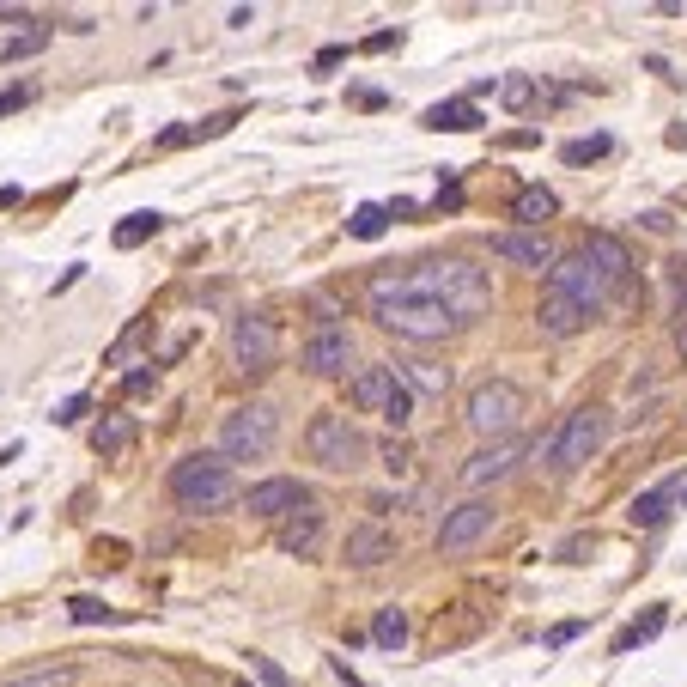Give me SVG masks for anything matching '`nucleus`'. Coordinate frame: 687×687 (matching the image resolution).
<instances>
[{
  "label": "nucleus",
  "instance_id": "nucleus-1",
  "mask_svg": "<svg viewBox=\"0 0 687 687\" xmlns=\"http://www.w3.org/2000/svg\"><path fill=\"white\" fill-rule=\"evenodd\" d=\"M365 304H371V317L384 323L390 335H402V341H414V347L444 341V335L456 329V317L444 311V304H432V298H420V292L408 286V274H377V280L365 286Z\"/></svg>",
  "mask_w": 687,
  "mask_h": 687
},
{
  "label": "nucleus",
  "instance_id": "nucleus-2",
  "mask_svg": "<svg viewBox=\"0 0 687 687\" xmlns=\"http://www.w3.org/2000/svg\"><path fill=\"white\" fill-rule=\"evenodd\" d=\"M408 286H414L420 298L444 304L456 323H475L487 304H493V280H487V268H475V262H463V256H438V262L408 268Z\"/></svg>",
  "mask_w": 687,
  "mask_h": 687
},
{
  "label": "nucleus",
  "instance_id": "nucleus-3",
  "mask_svg": "<svg viewBox=\"0 0 687 687\" xmlns=\"http://www.w3.org/2000/svg\"><path fill=\"white\" fill-rule=\"evenodd\" d=\"M304 450H311V463H323L329 475H353V469H365V456H371V444L353 426V414H335V408L311 414V426H304Z\"/></svg>",
  "mask_w": 687,
  "mask_h": 687
},
{
  "label": "nucleus",
  "instance_id": "nucleus-4",
  "mask_svg": "<svg viewBox=\"0 0 687 687\" xmlns=\"http://www.w3.org/2000/svg\"><path fill=\"white\" fill-rule=\"evenodd\" d=\"M165 487H171V499L183 511H225L238 499V481H232V469H225V456H183Z\"/></svg>",
  "mask_w": 687,
  "mask_h": 687
},
{
  "label": "nucleus",
  "instance_id": "nucleus-5",
  "mask_svg": "<svg viewBox=\"0 0 687 687\" xmlns=\"http://www.w3.org/2000/svg\"><path fill=\"white\" fill-rule=\"evenodd\" d=\"M347 396H353L365 414H384L390 432H408L414 402H420V396L402 384V371H396V365H359V371H353V384H347Z\"/></svg>",
  "mask_w": 687,
  "mask_h": 687
},
{
  "label": "nucleus",
  "instance_id": "nucleus-6",
  "mask_svg": "<svg viewBox=\"0 0 687 687\" xmlns=\"http://www.w3.org/2000/svg\"><path fill=\"white\" fill-rule=\"evenodd\" d=\"M529 414V396L511 384V377H487V384H475L469 390V402H463V420H469V432L475 438H511V426Z\"/></svg>",
  "mask_w": 687,
  "mask_h": 687
},
{
  "label": "nucleus",
  "instance_id": "nucleus-7",
  "mask_svg": "<svg viewBox=\"0 0 687 687\" xmlns=\"http://www.w3.org/2000/svg\"><path fill=\"white\" fill-rule=\"evenodd\" d=\"M280 444V408L274 402H250V408H232L219 426V450L238 456V463H256Z\"/></svg>",
  "mask_w": 687,
  "mask_h": 687
},
{
  "label": "nucleus",
  "instance_id": "nucleus-8",
  "mask_svg": "<svg viewBox=\"0 0 687 687\" xmlns=\"http://www.w3.org/2000/svg\"><path fill=\"white\" fill-rule=\"evenodd\" d=\"M608 444V408H572L566 414V426L554 432V444H548V456H554V469L560 475H572V469H584L590 456Z\"/></svg>",
  "mask_w": 687,
  "mask_h": 687
},
{
  "label": "nucleus",
  "instance_id": "nucleus-9",
  "mask_svg": "<svg viewBox=\"0 0 687 687\" xmlns=\"http://www.w3.org/2000/svg\"><path fill=\"white\" fill-rule=\"evenodd\" d=\"M548 292H560V298H572L578 304V311H602V304H608V292H615V286H608L602 280V268L584 256V250H566L554 268H548Z\"/></svg>",
  "mask_w": 687,
  "mask_h": 687
},
{
  "label": "nucleus",
  "instance_id": "nucleus-10",
  "mask_svg": "<svg viewBox=\"0 0 687 687\" xmlns=\"http://www.w3.org/2000/svg\"><path fill=\"white\" fill-rule=\"evenodd\" d=\"M493 523H499V505L493 499H463L456 511H444V523H438V554L475 548L481 536H493Z\"/></svg>",
  "mask_w": 687,
  "mask_h": 687
},
{
  "label": "nucleus",
  "instance_id": "nucleus-11",
  "mask_svg": "<svg viewBox=\"0 0 687 687\" xmlns=\"http://www.w3.org/2000/svg\"><path fill=\"white\" fill-rule=\"evenodd\" d=\"M232 359H238L244 371H268V365L280 359V329H274V317L244 311V317L232 323Z\"/></svg>",
  "mask_w": 687,
  "mask_h": 687
},
{
  "label": "nucleus",
  "instance_id": "nucleus-12",
  "mask_svg": "<svg viewBox=\"0 0 687 687\" xmlns=\"http://www.w3.org/2000/svg\"><path fill=\"white\" fill-rule=\"evenodd\" d=\"M244 505H250V517L286 523L292 511H304V505H317V499H311V487H304V481H292V475H274V481H256V487L244 493Z\"/></svg>",
  "mask_w": 687,
  "mask_h": 687
},
{
  "label": "nucleus",
  "instance_id": "nucleus-13",
  "mask_svg": "<svg viewBox=\"0 0 687 687\" xmlns=\"http://www.w3.org/2000/svg\"><path fill=\"white\" fill-rule=\"evenodd\" d=\"M353 365V335L341 323H317L311 341H304V371H317V377H347Z\"/></svg>",
  "mask_w": 687,
  "mask_h": 687
},
{
  "label": "nucleus",
  "instance_id": "nucleus-14",
  "mask_svg": "<svg viewBox=\"0 0 687 687\" xmlns=\"http://www.w3.org/2000/svg\"><path fill=\"white\" fill-rule=\"evenodd\" d=\"M493 256L511 262V268H529V274H542V268L560 262V250H554L548 232H499V238H493Z\"/></svg>",
  "mask_w": 687,
  "mask_h": 687
},
{
  "label": "nucleus",
  "instance_id": "nucleus-15",
  "mask_svg": "<svg viewBox=\"0 0 687 687\" xmlns=\"http://www.w3.org/2000/svg\"><path fill=\"white\" fill-rule=\"evenodd\" d=\"M341 560H347V566H384V560H396V529H384V523H359V529H347Z\"/></svg>",
  "mask_w": 687,
  "mask_h": 687
},
{
  "label": "nucleus",
  "instance_id": "nucleus-16",
  "mask_svg": "<svg viewBox=\"0 0 687 687\" xmlns=\"http://www.w3.org/2000/svg\"><path fill=\"white\" fill-rule=\"evenodd\" d=\"M517 456H523V444H517V438H499V444H487V450H475V456H469L463 481L481 493V487H493V481H505V475L517 469Z\"/></svg>",
  "mask_w": 687,
  "mask_h": 687
},
{
  "label": "nucleus",
  "instance_id": "nucleus-17",
  "mask_svg": "<svg viewBox=\"0 0 687 687\" xmlns=\"http://www.w3.org/2000/svg\"><path fill=\"white\" fill-rule=\"evenodd\" d=\"M584 256L602 268V280H608V286H621V280L633 274V250H627L615 232H590V238H584Z\"/></svg>",
  "mask_w": 687,
  "mask_h": 687
},
{
  "label": "nucleus",
  "instance_id": "nucleus-18",
  "mask_svg": "<svg viewBox=\"0 0 687 687\" xmlns=\"http://www.w3.org/2000/svg\"><path fill=\"white\" fill-rule=\"evenodd\" d=\"M536 323H542V335H548V341H572V335L590 323V311H578L572 298L548 292V298H542V311H536Z\"/></svg>",
  "mask_w": 687,
  "mask_h": 687
},
{
  "label": "nucleus",
  "instance_id": "nucleus-19",
  "mask_svg": "<svg viewBox=\"0 0 687 687\" xmlns=\"http://www.w3.org/2000/svg\"><path fill=\"white\" fill-rule=\"evenodd\" d=\"M554 213H560V195L542 189V183H523V189L511 195V219L523 225V232H542V219H554Z\"/></svg>",
  "mask_w": 687,
  "mask_h": 687
},
{
  "label": "nucleus",
  "instance_id": "nucleus-20",
  "mask_svg": "<svg viewBox=\"0 0 687 687\" xmlns=\"http://www.w3.org/2000/svg\"><path fill=\"white\" fill-rule=\"evenodd\" d=\"M317 542H323V511H317V505H304V511H292V517L280 523V548H286V554L304 560V554H317Z\"/></svg>",
  "mask_w": 687,
  "mask_h": 687
},
{
  "label": "nucleus",
  "instance_id": "nucleus-21",
  "mask_svg": "<svg viewBox=\"0 0 687 687\" xmlns=\"http://www.w3.org/2000/svg\"><path fill=\"white\" fill-rule=\"evenodd\" d=\"M420 122L438 128V134H475V128H481V104H475V98H450V104H432Z\"/></svg>",
  "mask_w": 687,
  "mask_h": 687
},
{
  "label": "nucleus",
  "instance_id": "nucleus-22",
  "mask_svg": "<svg viewBox=\"0 0 687 687\" xmlns=\"http://www.w3.org/2000/svg\"><path fill=\"white\" fill-rule=\"evenodd\" d=\"M681 487H687L681 475H669V481H657L651 493H639V499H633V511H627V517H633L639 529H657V523L669 517V505H675V493H681Z\"/></svg>",
  "mask_w": 687,
  "mask_h": 687
},
{
  "label": "nucleus",
  "instance_id": "nucleus-23",
  "mask_svg": "<svg viewBox=\"0 0 687 687\" xmlns=\"http://www.w3.org/2000/svg\"><path fill=\"white\" fill-rule=\"evenodd\" d=\"M402 384H408L414 396H444V390H450V365H438V359H408V365H402Z\"/></svg>",
  "mask_w": 687,
  "mask_h": 687
},
{
  "label": "nucleus",
  "instance_id": "nucleus-24",
  "mask_svg": "<svg viewBox=\"0 0 687 687\" xmlns=\"http://www.w3.org/2000/svg\"><path fill=\"white\" fill-rule=\"evenodd\" d=\"M128 444H134V420H128V414H104V420L92 426V450H98V456H122Z\"/></svg>",
  "mask_w": 687,
  "mask_h": 687
},
{
  "label": "nucleus",
  "instance_id": "nucleus-25",
  "mask_svg": "<svg viewBox=\"0 0 687 687\" xmlns=\"http://www.w3.org/2000/svg\"><path fill=\"white\" fill-rule=\"evenodd\" d=\"M371 639L384 645V651H402L408 645V615L390 602V608H377V621H371Z\"/></svg>",
  "mask_w": 687,
  "mask_h": 687
},
{
  "label": "nucleus",
  "instance_id": "nucleus-26",
  "mask_svg": "<svg viewBox=\"0 0 687 687\" xmlns=\"http://www.w3.org/2000/svg\"><path fill=\"white\" fill-rule=\"evenodd\" d=\"M165 225V213H128V225H116V250H134V244H146L152 232Z\"/></svg>",
  "mask_w": 687,
  "mask_h": 687
},
{
  "label": "nucleus",
  "instance_id": "nucleus-27",
  "mask_svg": "<svg viewBox=\"0 0 687 687\" xmlns=\"http://www.w3.org/2000/svg\"><path fill=\"white\" fill-rule=\"evenodd\" d=\"M0 687H73V669H67V663H49V669H25V675H7Z\"/></svg>",
  "mask_w": 687,
  "mask_h": 687
},
{
  "label": "nucleus",
  "instance_id": "nucleus-28",
  "mask_svg": "<svg viewBox=\"0 0 687 687\" xmlns=\"http://www.w3.org/2000/svg\"><path fill=\"white\" fill-rule=\"evenodd\" d=\"M663 627H669V615H663V608H651V615H639V621H633V627H627V633L615 639V651H633V645H645V639H657Z\"/></svg>",
  "mask_w": 687,
  "mask_h": 687
},
{
  "label": "nucleus",
  "instance_id": "nucleus-29",
  "mask_svg": "<svg viewBox=\"0 0 687 687\" xmlns=\"http://www.w3.org/2000/svg\"><path fill=\"white\" fill-rule=\"evenodd\" d=\"M384 225H390V207H359V213L347 219V232H353V238H384Z\"/></svg>",
  "mask_w": 687,
  "mask_h": 687
},
{
  "label": "nucleus",
  "instance_id": "nucleus-30",
  "mask_svg": "<svg viewBox=\"0 0 687 687\" xmlns=\"http://www.w3.org/2000/svg\"><path fill=\"white\" fill-rule=\"evenodd\" d=\"M602 152H608V134H590V140H566L560 159L566 165H590V159H602Z\"/></svg>",
  "mask_w": 687,
  "mask_h": 687
},
{
  "label": "nucleus",
  "instance_id": "nucleus-31",
  "mask_svg": "<svg viewBox=\"0 0 687 687\" xmlns=\"http://www.w3.org/2000/svg\"><path fill=\"white\" fill-rule=\"evenodd\" d=\"M49 43V31L37 25V31H19V37H7V61H25V55H37Z\"/></svg>",
  "mask_w": 687,
  "mask_h": 687
},
{
  "label": "nucleus",
  "instance_id": "nucleus-32",
  "mask_svg": "<svg viewBox=\"0 0 687 687\" xmlns=\"http://www.w3.org/2000/svg\"><path fill=\"white\" fill-rule=\"evenodd\" d=\"M67 615L80 621V627H92V621H110V608H104L98 596H73V602H67Z\"/></svg>",
  "mask_w": 687,
  "mask_h": 687
},
{
  "label": "nucleus",
  "instance_id": "nucleus-33",
  "mask_svg": "<svg viewBox=\"0 0 687 687\" xmlns=\"http://www.w3.org/2000/svg\"><path fill=\"white\" fill-rule=\"evenodd\" d=\"M499 98L511 110H529V98H536V80H499Z\"/></svg>",
  "mask_w": 687,
  "mask_h": 687
},
{
  "label": "nucleus",
  "instance_id": "nucleus-34",
  "mask_svg": "<svg viewBox=\"0 0 687 687\" xmlns=\"http://www.w3.org/2000/svg\"><path fill=\"white\" fill-rule=\"evenodd\" d=\"M250 675H256L262 687H292V681H286V669H280L274 657H250Z\"/></svg>",
  "mask_w": 687,
  "mask_h": 687
},
{
  "label": "nucleus",
  "instance_id": "nucleus-35",
  "mask_svg": "<svg viewBox=\"0 0 687 687\" xmlns=\"http://www.w3.org/2000/svg\"><path fill=\"white\" fill-rule=\"evenodd\" d=\"M159 390V371H128L122 377V396H152Z\"/></svg>",
  "mask_w": 687,
  "mask_h": 687
},
{
  "label": "nucleus",
  "instance_id": "nucleus-36",
  "mask_svg": "<svg viewBox=\"0 0 687 687\" xmlns=\"http://www.w3.org/2000/svg\"><path fill=\"white\" fill-rule=\"evenodd\" d=\"M384 469H390V475H408V469H414V456H408V444H396V438L384 444Z\"/></svg>",
  "mask_w": 687,
  "mask_h": 687
},
{
  "label": "nucleus",
  "instance_id": "nucleus-37",
  "mask_svg": "<svg viewBox=\"0 0 687 687\" xmlns=\"http://www.w3.org/2000/svg\"><path fill=\"white\" fill-rule=\"evenodd\" d=\"M669 298H675V311L687 317V268H675V274H669Z\"/></svg>",
  "mask_w": 687,
  "mask_h": 687
},
{
  "label": "nucleus",
  "instance_id": "nucleus-38",
  "mask_svg": "<svg viewBox=\"0 0 687 687\" xmlns=\"http://www.w3.org/2000/svg\"><path fill=\"white\" fill-rule=\"evenodd\" d=\"M80 414H86V396H67V402L55 408V420H61V426H73V420H80Z\"/></svg>",
  "mask_w": 687,
  "mask_h": 687
},
{
  "label": "nucleus",
  "instance_id": "nucleus-39",
  "mask_svg": "<svg viewBox=\"0 0 687 687\" xmlns=\"http://www.w3.org/2000/svg\"><path fill=\"white\" fill-rule=\"evenodd\" d=\"M19 104H31V86H13V92H0V116H7V110H19Z\"/></svg>",
  "mask_w": 687,
  "mask_h": 687
},
{
  "label": "nucleus",
  "instance_id": "nucleus-40",
  "mask_svg": "<svg viewBox=\"0 0 687 687\" xmlns=\"http://www.w3.org/2000/svg\"><path fill=\"white\" fill-rule=\"evenodd\" d=\"M681 353H687V335H681Z\"/></svg>",
  "mask_w": 687,
  "mask_h": 687
}]
</instances>
